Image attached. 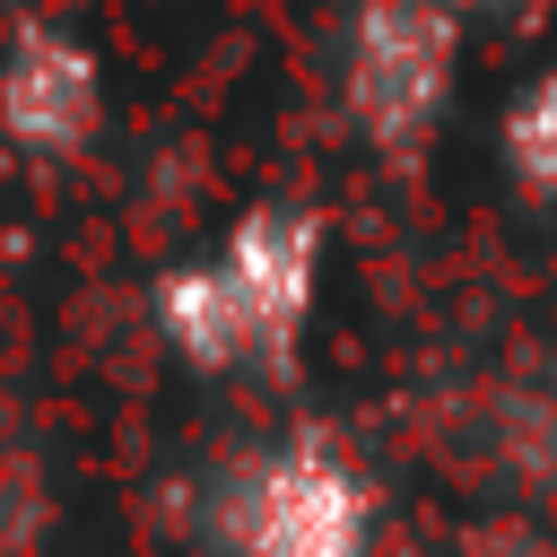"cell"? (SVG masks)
I'll return each instance as SVG.
<instances>
[{"mask_svg": "<svg viewBox=\"0 0 557 557\" xmlns=\"http://www.w3.org/2000/svg\"><path fill=\"white\" fill-rule=\"evenodd\" d=\"M322 287V218L305 200L244 209L218 252L157 270L148 322L191 374H287Z\"/></svg>", "mask_w": 557, "mask_h": 557, "instance_id": "cell-1", "label": "cell"}, {"mask_svg": "<svg viewBox=\"0 0 557 557\" xmlns=\"http://www.w3.org/2000/svg\"><path fill=\"white\" fill-rule=\"evenodd\" d=\"M209 540H218V557H366L374 479L322 426H296L218 479Z\"/></svg>", "mask_w": 557, "mask_h": 557, "instance_id": "cell-2", "label": "cell"}, {"mask_svg": "<svg viewBox=\"0 0 557 557\" xmlns=\"http://www.w3.org/2000/svg\"><path fill=\"white\" fill-rule=\"evenodd\" d=\"M461 17L470 9H453V0H357L348 9L339 113L392 174L426 165V139H435V122L453 104V70H461Z\"/></svg>", "mask_w": 557, "mask_h": 557, "instance_id": "cell-3", "label": "cell"}, {"mask_svg": "<svg viewBox=\"0 0 557 557\" xmlns=\"http://www.w3.org/2000/svg\"><path fill=\"white\" fill-rule=\"evenodd\" d=\"M104 131V70L96 52L52 26V17H26L9 44H0V139L35 165H70L87 157Z\"/></svg>", "mask_w": 557, "mask_h": 557, "instance_id": "cell-4", "label": "cell"}, {"mask_svg": "<svg viewBox=\"0 0 557 557\" xmlns=\"http://www.w3.org/2000/svg\"><path fill=\"white\" fill-rule=\"evenodd\" d=\"M505 174L522 183V200L557 209V70H540L505 104Z\"/></svg>", "mask_w": 557, "mask_h": 557, "instance_id": "cell-5", "label": "cell"}, {"mask_svg": "<svg viewBox=\"0 0 557 557\" xmlns=\"http://www.w3.org/2000/svg\"><path fill=\"white\" fill-rule=\"evenodd\" d=\"M453 557H531V548H522V540H461Z\"/></svg>", "mask_w": 557, "mask_h": 557, "instance_id": "cell-6", "label": "cell"}, {"mask_svg": "<svg viewBox=\"0 0 557 557\" xmlns=\"http://www.w3.org/2000/svg\"><path fill=\"white\" fill-rule=\"evenodd\" d=\"M453 9H496V0H453Z\"/></svg>", "mask_w": 557, "mask_h": 557, "instance_id": "cell-7", "label": "cell"}]
</instances>
